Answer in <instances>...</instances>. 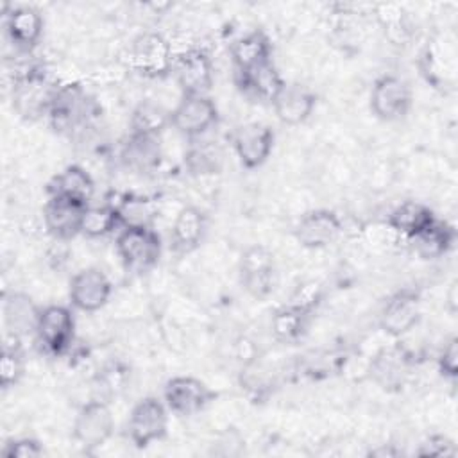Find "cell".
<instances>
[{
  "label": "cell",
  "instance_id": "obj_1",
  "mask_svg": "<svg viewBox=\"0 0 458 458\" xmlns=\"http://www.w3.org/2000/svg\"><path fill=\"white\" fill-rule=\"evenodd\" d=\"M114 247L125 270L134 274H147L161 258V238L150 225H123L116 234Z\"/></svg>",
  "mask_w": 458,
  "mask_h": 458
},
{
  "label": "cell",
  "instance_id": "obj_2",
  "mask_svg": "<svg viewBox=\"0 0 458 458\" xmlns=\"http://www.w3.org/2000/svg\"><path fill=\"white\" fill-rule=\"evenodd\" d=\"M131 68L147 79H165L174 72V52L161 32L140 34L129 50Z\"/></svg>",
  "mask_w": 458,
  "mask_h": 458
},
{
  "label": "cell",
  "instance_id": "obj_3",
  "mask_svg": "<svg viewBox=\"0 0 458 458\" xmlns=\"http://www.w3.org/2000/svg\"><path fill=\"white\" fill-rule=\"evenodd\" d=\"M72 433L79 447L88 454L102 447L114 433V417L109 404L102 399L84 403L75 415Z\"/></svg>",
  "mask_w": 458,
  "mask_h": 458
},
{
  "label": "cell",
  "instance_id": "obj_4",
  "mask_svg": "<svg viewBox=\"0 0 458 458\" xmlns=\"http://www.w3.org/2000/svg\"><path fill=\"white\" fill-rule=\"evenodd\" d=\"M168 431V408L157 397L140 399L127 419V437L138 449H145L154 442L166 437Z\"/></svg>",
  "mask_w": 458,
  "mask_h": 458
},
{
  "label": "cell",
  "instance_id": "obj_5",
  "mask_svg": "<svg viewBox=\"0 0 458 458\" xmlns=\"http://www.w3.org/2000/svg\"><path fill=\"white\" fill-rule=\"evenodd\" d=\"M242 288L256 301H265L276 288V259L265 245H250L242 252L238 265Z\"/></svg>",
  "mask_w": 458,
  "mask_h": 458
},
{
  "label": "cell",
  "instance_id": "obj_6",
  "mask_svg": "<svg viewBox=\"0 0 458 458\" xmlns=\"http://www.w3.org/2000/svg\"><path fill=\"white\" fill-rule=\"evenodd\" d=\"M36 338L50 356H63L75 340V317L68 306L48 304L41 308L36 324Z\"/></svg>",
  "mask_w": 458,
  "mask_h": 458
},
{
  "label": "cell",
  "instance_id": "obj_7",
  "mask_svg": "<svg viewBox=\"0 0 458 458\" xmlns=\"http://www.w3.org/2000/svg\"><path fill=\"white\" fill-rule=\"evenodd\" d=\"M216 397V392L209 388L199 377L193 376H175L165 383L163 401L177 417H193L204 411Z\"/></svg>",
  "mask_w": 458,
  "mask_h": 458
},
{
  "label": "cell",
  "instance_id": "obj_8",
  "mask_svg": "<svg viewBox=\"0 0 458 458\" xmlns=\"http://www.w3.org/2000/svg\"><path fill=\"white\" fill-rule=\"evenodd\" d=\"M218 122V107L209 95H182L170 111V125L188 140H197Z\"/></svg>",
  "mask_w": 458,
  "mask_h": 458
},
{
  "label": "cell",
  "instance_id": "obj_9",
  "mask_svg": "<svg viewBox=\"0 0 458 458\" xmlns=\"http://www.w3.org/2000/svg\"><path fill=\"white\" fill-rule=\"evenodd\" d=\"M411 88L394 73L377 77L370 89V111L383 122L403 120L411 107Z\"/></svg>",
  "mask_w": 458,
  "mask_h": 458
},
{
  "label": "cell",
  "instance_id": "obj_10",
  "mask_svg": "<svg viewBox=\"0 0 458 458\" xmlns=\"http://www.w3.org/2000/svg\"><path fill=\"white\" fill-rule=\"evenodd\" d=\"M420 320V293L415 288H401L394 292L379 311V327L399 338L410 333Z\"/></svg>",
  "mask_w": 458,
  "mask_h": 458
},
{
  "label": "cell",
  "instance_id": "obj_11",
  "mask_svg": "<svg viewBox=\"0 0 458 458\" xmlns=\"http://www.w3.org/2000/svg\"><path fill=\"white\" fill-rule=\"evenodd\" d=\"M274 131L261 122H249L234 129L233 148L240 165L247 170H256L267 163L274 148Z\"/></svg>",
  "mask_w": 458,
  "mask_h": 458
},
{
  "label": "cell",
  "instance_id": "obj_12",
  "mask_svg": "<svg viewBox=\"0 0 458 458\" xmlns=\"http://www.w3.org/2000/svg\"><path fill=\"white\" fill-rule=\"evenodd\" d=\"M113 284L106 272L97 267H86L79 270L68 286L70 302L75 310L93 313L104 308L111 297Z\"/></svg>",
  "mask_w": 458,
  "mask_h": 458
},
{
  "label": "cell",
  "instance_id": "obj_13",
  "mask_svg": "<svg viewBox=\"0 0 458 458\" xmlns=\"http://www.w3.org/2000/svg\"><path fill=\"white\" fill-rule=\"evenodd\" d=\"M182 95H208L213 86V61L202 48H190L175 57L174 72Z\"/></svg>",
  "mask_w": 458,
  "mask_h": 458
},
{
  "label": "cell",
  "instance_id": "obj_14",
  "mask_svg": "<svg viewBox=\"0 0 458 458\" xmlns=\"http://www.w3.org/2000/svg\"><path fill=\"white\" fill-rule=\"evenodd\" d=\"M342 220L331 209H311L295 224L293 236L306 249H326L342 234Z\"/></svg>",
  "mask_w": 458,
  "mask_h": 458
},
{
  "label": "cell",
  "instance_id": "obj_15",
  "mask_svg": "<svg viewBox=\"0 0 458 458\" xmlns=\"http://www.w3.org/2000/svg\"><path fill=\"white\" fill-rule=\"evenodd\" d=\"M86 209L88 204H82L79 200L48 195V200L43 206V222L48 234L61 242L75 238L77 234H81Z\"/></svg>",
  "mask_w": 458,
  "mask_h": 458
},
{
  "label": "cell",
  "instance_id": "obj_16",
  "mask_svg": "<svg viewBox=\"0 0 458 458\" xmlns=\"http://www.w3.org/2000/svg\"><path fill=\"white\" fill-rule=\"evenodd\" d=\"M4 27L13 47L23 54H29L41 39L43 16L30 5H5Z\"/></svg>",
  "mask_w": 458,
  "mask_h": 458
},
{
  "label": "cell",
  "instance_id": "obj_17",
  "mask_svg": "<svg viewBox=\"0 0 458 458\" xmlns=\"http://www.w3.org/2000/svg\"><path fill=\"white\" fill-rule=\"evenodd\" d=\"M208 231V216L197 206H184L174 218L170 231V249L177 256H186L200 247Z\"/></svg>",
  "mask_w": 458,
  "mask_h": 458
},
{
  "label": "cell",
  "instance_id": "obj_18",
  "mask_svg": "<svg viewBox=\"0 0 458 458\" xmlns=\"http://www.w3.org/2000/svg\"><path fill=\"white\" fill-rule=\"evenodd\" d=\"M236 84L240 91L258 102L272 104L286 81L279 73L274 61H267L245 72H236Z\"/></svg>",
  "mask_w": 458,
  "mask_h": 458
},
{
  "label": "cell",
  "instance_id": "obj_19",
  "mask_svg": "<svg viewBox=\"0 0 458 458\" xmlns=\"http://www.w3.org/2000/svg\"><path fill=\"white\" fill-rule=\"evenodd\" d=\"M317 95L302 84H284L274 98L272 107L277 120L284 125H301L315 111Z\"/></svg>",
  "mask_w": 458,
  "mask_h": 458
},
{
  "label": "cell",
  "instance_id": "obj_20",
  "mask_svg": "<svg viewBox=\"0 0 458 458\" xmlns=\"http://www.w3.org/2000/svg\"><path fill=\"white\" fill-rule=\"evenodd\" d=\"M86 95L79 84H64L55 88L48 116L55 131H70L84 118Z\"/></svg>",
  "mask_w": 458,
  "mask_h": 458
},
{
  "label": "cell",
  "instance_id": "obj_21",
  "mask_svg": "<svg viewBox=\"0 0 458 458\" xmlns=\"http://www.w3.org/2000/svg\"><path fill=\"white\" fill-rule=\"evenodd\" d=\"M41 308L29 293L5 292L2 299V315L7 333L25 336L36 333V324Z\"/></svg>",
  "mask_w": 458,
  "mask_h": 458
},
{
  "label": "cell",
  "instance_id": "obj_22",
  "mask_svg": "<svg viewBox=\"0 0 458 458\" xmlns=\"http://www.w3.org/2000/svg\"><path fill=\"white\" fill-rule=\"evenodd\" d=\"M229 54L234 70L245 72L258 64L272 61V43L270 38L261 29H254L236 38L231 43Z\"/></svg>",
  "mask_w": 458,
  "mask_h": 458
},
{
  "label": "cell",
  "instance_id": "obj_23",
  "mask_svg": "<svg viewBox=\"0 0 458 458\" xmlns=\"http://www.w3.org/2000/svg\"><path fill=\"white\" fill-rule=\"evenodd\" d=\"M408 242L420 259H438L454 247L456 229L449 222L435 218L424 231Z\"/></svg>",
  "mask_w": 458,
  "mask_h": 458
},
{
  "label": "cell",
  "instance_id": "obj_24",
  "mask_svg": "<svg viewBox=\"0 0 458 458\" xmlns=\"http://www.w3.org/2000/svg\"><path fill=\"white\" fill-rule=\"evenodd\" d=\"M313 311L304 310L297 304L286 302L279 306L270 318L272 336L281 344H297L308 333Z\"/></svg>",
  "mask_w": 458,
  "mask_h": 458
},
{
  "label": "cell",
  "instance_id": "obj_25",
  "mask_svg": "<svg viewBox=\"0 0 458 458\" xmlns=\"http://www.w3.org/2000/svg\"><path fill=\"white\" fill-rule=\"evenodd\" d=\"M120 159L132 172H152L161 161L159 136L129 134L120 150Z\"/></svg>",
  "mask_w": 458,
  "mask_h": 458
},
{
  "label": "cell",
  "instance_id": "obj_26",
  "mask_svg": "<svg viewBox=\"0 0 458 458\" xmlns=\"http://www.w3.org/2000/svg\"><path fill=\"white\" fill-rule=\"evenodd\" d=\"M435 218L437 216L429 206L419 200H404L390 211L386 224L394 233L410 240L424 231Z\"/></svg>",
  "mask_w": 458,
  "mask_h": 458
},
{
  "label": "cell",
  "instance_id": "obj_27",
  "mask_svg": "<svg viewBox=\"0 0 458 458\" xmlns=\"http://www.w3.org/2000/svg\"><path fill=\"white\" fill-rule=\"evenodd\" d=\"M47 191H48V195L73 199V200H79V202L89 206V200L95 193V181L82 166L68 165L57 175L52 177Z\"/></svg>",
  "mask_w": 458,
  "mask_h": 458
},
{
  "label": "cell",
  "instance_id": "obj_28",
  "mask_svg": "<svg viewBox=\"0 0 458 458\" xmlns=\"http://www.w3.org/2000/svg\"><path fill=\"white\" fill-rule=\"evenodd\" d=\"M125 225L123 216L114 204H102V206H88L84 218H82V229L81 234L86 238H104L113 234L114 231L122 229Z\"/></svg>",
  "mask_w": 458,
  "mask_h": 458
},
{
  "label": "cell",
  "instance_id": "obj_29",
  "mask_svg": "<svg viewBox=\"0 0 458 458\" xmlns=\"http://www.w3.org/2000/svg\"><path fill=\"white\" fill-rule=\"evenodd\" d=\"M170 125V111L154 100L140 102L129 120L131 134L143 136H161V132Z\"/></svg>",
  "mask_w": 458,
  "mask_h": 458
},
{
  "label": "cell",
  "instance_id": "obj_30",
  "mask_svg": "<svg viewBox=\"0 0 458 458\" xmlns=\"http://www.w3.org/2000/svg\"><path fill=\"white\" fill-rule=\"evenodd\" d=\"M25 372V352L21 345V336L13 333H4L2 354H0V386L4 390L20 383Z\"/></svg>",
  "mask_w": 458,
  "mask_h": 458
},
{
  "label": "cell",
  "instance_id": "obj_31",
  "mask_svg": "<svg viewBox=\"0 0 458 458\" xmlns=\"http://www.w3.org/2000/svg\"><path fill=\"white\" fill-rule=\"evenodd\" d=\"M224 163L222 148L213 141L191 140L190 148L184 154V165L193 175L218 174Z\"/></svg>",
  "mask_w": 458,
  "mask_h": 458
},
{
  "label": "cell",
  "instance_id": "obj_32",
  "mask_svg": "<svg viewBox=\"0 0 458 458\" xmlns=\"http://www.w3.org/2000/svg\"><path fill=\"white\" fill-rule=\"evenodd\" d=\"M408 370L406 356L399 349H385L372 361V376L383 388L401 386Z\"/></svg>",
  "mask_w": 458,
  "mask_h": 458
},
{
  "label": "cell",
  "instance_id": "obj_33",
  "mask_svg": "<svg viewBox=\"0 0 458 458\" xmlns=\"http://www.w3.org/2000/svg\"><path fill=\"white\" fill-rule=\"evenodd\" d=\"M43 454H45L43 444L32 437L13 438L2 449L4 458H39Z\"/></svg>",
  "mask_w": 458,
  "mask_h": 458
},
{
  "label": "cell",
  "instance_id": "obj_34",
  "mask_svg": "<svg viewBox=\"0 0 458 458\" xmlns=\"http://www.w3.org/2000/svg\"><path fill=\"white\" fill-rule=\"evenodd\" d=\"M320 301H322V286H320V283L306 281V283H301L295 288V292L292 293L288 302L297 304V306H301L304 310L315 311V308L318 306Z\"/></svg>",
  "mask_w": 458,
  "mask_h": 458
},
{
  "label": "cell",
  "instance_id": "obj_35",
  "mask_svg": "<svg viewBox=\"0 0 458 458\" xmlns=\"http://www.w3.org/2000/svg\"><path fill=\"white\" fill-rule=\"evenodd\" d=\"M438 372L454 381L456 376H458V340L456 336H451L445 344H444V349L440 351L438 354Z\"/></svg>",
  "mask_w": 458,
  "mask_h": 458
},
{
  "label": "cell",
  "instance_id": "obj_36",
  "mask_svg": "<svg viewBox=\"0 0 458 458\" xmlns=\"http://www.w3.org/2000/svg\"><path fill=\"white\" fill-rule=\"evenodd\" d=\"M419 456H431V458H445L456 454V445L451 438L445 435H431L428 440H424L417 451Z\"/></svg>",
  "mask_w": 458,
  "mask_h": 458
}]
</instances>
